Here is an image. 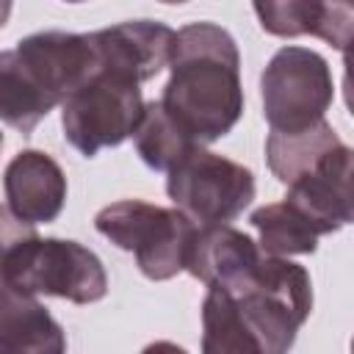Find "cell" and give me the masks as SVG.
Returning a JSON list of instances; mask_svg holds the SVG:
<instances>
[{
  "mask_svg": "<svg viewBox=\"0 0 354 354\" xmlns=\"http://www.w3.org/2000/svg\"><path fill=\"white\" fill-rule=\"evenodd\" d=\"M313 313V282L304 266L282 254H260L249 277L232 288H207L202 299V351L282 354Z\"/></svg>",
  "mask_w": 354,
  "mask_h": 354,
  "instance_id": "cell-1",
  "label": "cell"
},
{
  "mask_svg": "<svg viewBox=\"0 0 354 354\" xmlns=\"http://www.w3.org/2000/svg\"><path fill=\"white\" fill-rule=\"evenodd\" d=\"M163 108L196 144L224 138L243 113L241 53L230 30L216 22H191L174 33Z\"/></svg>",
  "mask_w": 354,
  "mask_h": 354,
  "instance_id": "cell-2",
  "label": "cell"
},
{
  "mask_svg": "<svg viewBox=\"0 0 354 354\" xmlns=\"http://www.w3.org/2000/svg\"><path fill=\"white\" fill-rule=\"evenodd\" d=\"M94 230L113 246L133 252L138 271L163 282L185 271L196 224L177 207H160L144 199H119L94 216Z\"/></svg>",
  "mask_w": 354,
  "mask_h": 354,
  "instance_id": "cell-3",
  "label": "cell"
},
{
  "mask_svg": "<svg viewBox=\"0 0 354 354\" xmlns=\"http://www.w3.org/2000/svg\"><path fill=\"white\" fill-rule=\"evenodd\" d=\"M3 282L72 304H94L108 293L105 266L88 246L66 238H41L36 232L11 249Z\"/></svg>",
  "mask_w": 354,
  "mask_h": 354,
  "instance_id": "cell-4",
  "label": "cell"
},
{
  "mask_svg": "<svg viewBox=\"0 0 354 354\" xmlns=\"http://www.w3.org/2000/svg\"><path fill=\"white\" fill-rule=\"evenodd\" d=\"M166 194L196 227L230 224L252 205L254 174L243 163L196 144L166 171Z\"/></svg>",
  "mask_w": 354,
  "mask_h": 354,
  "instance_id": "cell-5",
  "label": "cell"
},
{
  "mask_svg": "<svg viewBox=\"0 0 354 354\" xmlns=\"http://www.w3.org/2000/svg\"><path fill=\"white\" fill-rule=\"evenodd\" d=\"M263 116L271 130H304L335 102V77L326 58L310 47L288 44L271 55L260 75Z\"/></svg>",
  "mask_w": 354,
  "mask_h": 354,
  "instance_id": "cell-6",
  "label": "cell"
},
{
  "mask_svg": "<svg viewBox=\"0 0 354 354\" xmlns=\"http://www.w3.org/2000/svg\"><path fill=\"white\" fill-rule=\"evenodd\" d=\"M141 83L119 72L100 69L61 102L64 138L83 158H94L100 149L127 141L141 119Z\"/></svg>",
  "mask_w": 354,
  "mask_h": 354,
  "instance_id": "cell-7",
  "label": "cell"
},
{
  "mask_svg": "<svg viewBox=\"0 0 354 354\" xmlns=\"http://www.w3.org/2000/svg\"><path fill=\"white\" fill-rule=\"evenodd\" d=\"M58 105L100 72V55L91 33L39 30L17 41L14 47Z\"/></svg>",
  "mask_w": 354,
  "mask_h": 354,
  "instance_id": "cell-8",
  "label": "cell"
},
{
  "mask_svg": "<svg viewBox=\"0 0 354 354\" xmlns=\"http://www.w3.org/2000/svg\"><path fill=\"white\" fill-rule=\"evenodd\" d=\"M351 147L340 144L310 171L288 183L285 199L299 207L321 235H332L351 221Z\"/></svg>",
  "mask_w": 354,
  "mask_h": 354,
  "instance_id": "cell-9",
  "label": "cell"
},
{
  "mask_svg": "<svg viewBox=\"0 0 354 354\" xmlns=\"http://www.w3.org/2000/svg\"><path fill=\"white\" fill-rule=\"evenodd\" d=\"M100 69L119 72L136 83L152 80L171 55L174 30L155 19H130L91 33Z\"/></svg>",
  "mask_w": 354,
  "mask_h": 354,
  "instance_id": "cell-10",
  "label": "cell"
},
{
  "mask_svg": "<svg viewBox=\"0 0 354 354\" xmlns=\"http://www.w3.org/2000/svg\"><path fill=\"white\" fill-rule=\"evenodd\" d=\"M3 188L8 210L33 227L55 221L66 205V174L41 149L17 152L3 171Z\"/></svg>",
  "mask_w": 354,
  "mask_h": 354,
  "instance_id": "cell-11",
  "label": "cell"
},
{
  "mask_svg": "<svg viewBox=\"0 0 354 354\" xmlns=\"http://www.w3.org/2000/svg\"><path fill=\"white\" fill-rule=\"evenodd\" d=\"M260 28L279 39L315 36L346 53L351 41L354 0H252Z\"/></svg>",
  "mask_w": 354,
  "mask_h": 354,
  "instance_id": "cell-12",
  "label": "cell"
},
{
  "mask_svg": "<svg viewBox=\"0 0 354 354\" xmlns=\"http://www.w3.org/2000/svg\"><path fill=\"white\" fill-rule=\"evenodd\" d=\"M260 246L230 224L196 227L185 271L207 288H232L260 263Z\"/></svg>",
  "mask_w": 354,
  "mask_h": 354,
  "instance_id": "cell-13",
  "label": "cell"
},
{
  "mask_svg": "<svg viewBox=\"0 0 354 354\" xmlns=\"http://www.w3.org/2000/svg\"><path fill=\"white\" fill-rule=\"evenodd\" d=\"M0 351L8 354H61L66 351L64 326L50 310L22 288L0 282Z\"/></svg>",
  "mask_w": 354,
  "mask_h": 354,
  "instance_id": "cell-14",
  "label": "cell"
},
{
  "mask_svg": "<svg viewBox=\"0 0 354 354\" xmlns=\"http://www.w3.org/2000/svg\"><path fill=\"white\" fill-rule=\"evenodd\" d=\"M58 108V100L44 88L36 72L17 50L0 53V122L22 136H30L36 124Z\"/></svg>",
  "mask_w": 354,
  "mask_h": 354,
  "instance_id": "cell-15",
  "label": "cell"
},
{
  "mask_svg": "<svg viewBox=\"0 0 354 354\" xmlns=\"http://www.w3.org/2000/svg\"><path fill=\"white\" fill-rule=\"evenodd\" d=\"M340 144H343V138L335 133V127L326 119H321L304 130H293V133L271 130L266 138V163H268L271 174L282 185H288L296 177H301L304 171H310L315 163H321Z\"/></svg>",
  "mask_w": 354,
  "mask_h": 354,
  "instance_id": "cell-16",
  "label": "cell"
},
{
  "mask_svg": "<svg viewBox=\"0 0 354 354\" xmlns=\"http://www.w3.org/2000/svg\"><path fill=\"white\" fill-rule=\"evenodd\" d=\"M249 224L257 230L260 235L257 246L266 254L290 257V254H313L318 249V238H321L318 227L288 199L252 210Z\"/></svg>",
  "mask_w": 354,
  "mask_h": 354,
  "instance_id": "cell-17",
  "label": "cell"
},
{
  "mask_svg": "<svg viewBox=\"0 0 354 354\" xmlns=\"http://www.w3.org/2000/svg\"><path fill=\"white\" fill-rule=\"evenodd\" d=\"M133 144L144 166L152 171H169L191 147H196L188 130L163 108L160 100L144 102L141 119L133 130Z\"/></svg>",
  "mask_w": 354,
  "mask_h": 354,
  "instance_id": "cell-18",
  "label": "cell"
},
{
  "mask_svg": "<svg viewBox=\"0 0 354 354\" xmlns=\"http://www.w3.org/2000/svg\"><path fill=\"white\" fill-rule=\"evenodd\" d=\"M33 232H36L33 224L19 221V218L8 210V205H0V282H3V268H6V260H8L11 249H14L19 241H25L28 235H33Z\"/></svg>",
  "mask_w": 354,
  "mask_h": 354,
  "instance_id": "cell-19",
  "label": "cell"
},
{
  "mask_svg": "<svg viewBox=\"0 0 354 354\" xmlns=\"http://www.w3.org/2000/svg\"><path fill=\"white\" fill-rule=\"evenodd\" d=\"M11 8H14V0H0V28L8 22V17H11Z\"/></svg>",
  "mask_w": 354,
  "mask_h": 354,
  "instance_id": "cell-20",
  "label": "cell"
},
{
  "mask_svg": "<svg viewBox=\"0 0 354 354\" xmlns=\"http://www.w3.org/2000/svg\"><path fill=\"white\" fill-rule=\"evenodd\" d=\"M160 3H169V6H180V3H188V0H160Z\"/></svg>",
  "mask_w": 354,
  "mask_h": 354,
  "instance_id": "cell-21",
  "label": "cell"
},
{
  "mask_svg": "<svg viewBox=\"0 0 354 354\" xmlns=\"http://www.w3.org/2000/svg\"><path fill=\"white\" fill-rule=\"evenodd\" d=\"M66 3H86V0H66Z\"/></svg>",
  "mask_w": 354,
  "mask_h": 354,
  "instance_id": "cell-22",
  "label": "cell"
},
{
  "mask_svg": "<svg viewBox=\"0 0 354 354\" xmlns=\"http://www.w3.org/2000/svg\"><path fill=\"white\" fill-rule=\"evenodd\" d=\"M0 149H3V133H0Z\"/></svg>",
  "mask_w": 354,
  "mask_h": 354,
  "instance_id": "cell-23",
  "label": "cell"
}]
</instances>
